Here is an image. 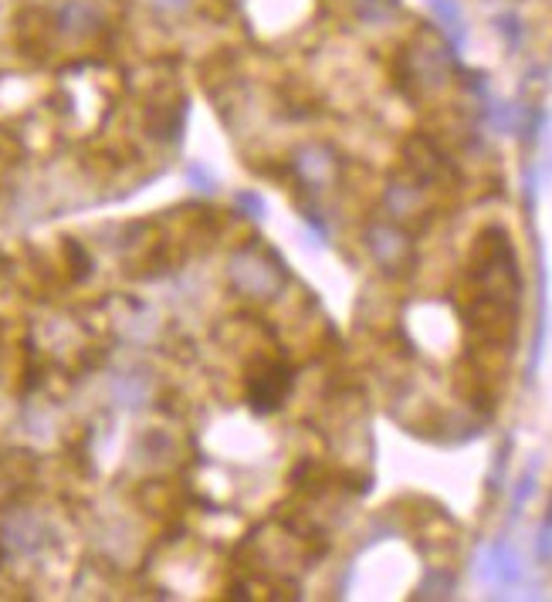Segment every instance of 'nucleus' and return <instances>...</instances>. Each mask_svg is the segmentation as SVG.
<instances>
[{
	"label": "nucleus",
	"instance_id": "3",
	"mask_svg": "<svg viewBox=\"0 0 552 602\" xmlns=\"http://www.w3.org/2000/svg\"><path fill=\"white\" fill-rule=\"evenodd\" d=\"M485 576L501 582V586H515L519 582V559L509 545H495L488 551V562H485Z\"/></svg>",
	"mask_w": 552,
	"mask_h": 602
},
{
	"label": "nucleus",
	"instance_id": "2",
	"mask_svg": "<svg viewBox=\"0 0 552 602\" xmlns=\"http://www.w3.org/2000/svg\"><path fill=\"white\" fill-rule=\"evenodd\" d=\"M370 255H373V261H377L379 268H400L407 261V255H410V244L404 241V234L393 227H377L373 234H370Z\"/></svg>",
	"mask_w": 552,
	"mask_h": 602
},
{
	"label": "nucleus",
	"instance_id": "7",
	"mask_svg": "<svg viewBox=\"0 0 552 602\" xmlns=\"http://www.w3.org/2000/svg\"><path fill=\"white\" fill-rule=\"evenodd\" d=\"M153 4H160L163 11H183V7H190V0H153Z\"/></svg>",
	"mask_w": 552,
	"mask_h": 602
},
{
	"label": "nucleus",
	"instance_id": "1",
	"mask_svg": "<svg viewBox=\"0 0 552 602\" xmlns=\"http://www.w3.org/2000/svg\"><path fill=\"white\" fill-rule=\"evenodd\" d=\"M451 75V61L447 51L434 41L420 38L417 44H407L400 61H397V79L410 98H424V95L441 92Z\"/></svg>",
	"mask_w": 552,
	"mask_h": 602
},
{
	"label": "nucleus",
	"instance_id": "6",
	"mask_svg": "<svg viewBox=\"0 0 552 602\" xmlns=\"http://www.w3.org/2000/svg\"><path fill=\"white\" fill-rule=\"evenodd\" d=\"M499 31L509 38V44L512 48H519V41H522V21L515 17V14H501L499 17Z\"/></svg>",
	"mask_w": 552,
	"mask_h": 602
},
{
	"label": "nucleus",
	"instance_id": "5",
	"mask_svg": "<svg viewBox=\"0 0 552 602\" xmlns=\"http://www.w3.org/2000/svg\"><path fill=\"white\" fill-rule=\"evenodd\" d=\"M434 17L441 21V27L447 31V38L454 48H464V17H461L458 0H431Z\"/></svg>",
	"mask_w": 552,
	"mask_h": 602
},
{
	"label": "nucleus",
	"instance_id": "4",
	"mask_svg": "<svg viewBox=\"0 0 552 602\" xmlns=\"http://www.w3.org/2000/svg\"><path fill=\"white\" fill-rule=\"evenodd\" d=\"M397 14H400V0H352V17L360 24H390Z\"/></svg>",
	"mask_w": 552,
	"mask_h": 602
}]
</instances>
